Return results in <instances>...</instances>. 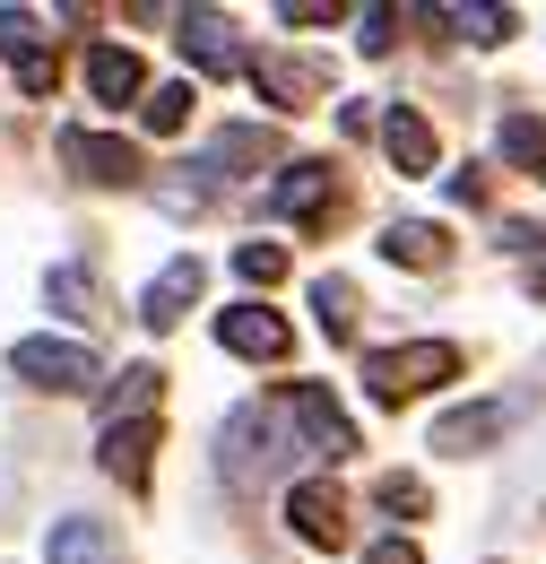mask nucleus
I'll return each instance as SVG.
<instances>
[{
    "mask_svg": "<svg viewBox=\"0 0 546 564\" xmlns=\"http://www.w3.org/2000/svg\"><path fill=\"white\" fill-rule=\"evenodd\" d=\"M148 452H156V417H131V425H105V478H122V487H148Z\"/></svg>",
    "mask_w": 546,
    "mask_h": 564,
    "instance_id": "nucleus-12",
    "label": "nucleus"
},
{
    "mask_svg": "<svg viewBox=\"0 0 546 564\" xmlns=\"http://www.w3.org/2000/svg\"><path fill=\"white\" fill-rule=\"evenodd\" d=\"M243 165H277V131L234 122V131H217V140H208V174H243Z\"/></svg>",
    "mask_w": 546,
    "mask_h": 564,
    "instance_id": "nucleus-14",
    "label": "nucleus"
},
{
    "mask_svg": "<svg viewBox=\"0 0 546 564\" xmlns=\"http://www.w3.org/2000/svg\"><path fill=\"white\" fill-rule=\"evenodd\" d=\"M9 365L44 391H96V348H78V339H18Z\"/></svg>",
    "mask_w": 546,
    "mask_h": 564,
    "instance_id": "nucleus-4",
    "label": "nucleus"
},
{
    "mask_svg": "<svg viewBox=\"0 0 546 564\" xmlns=\"http://www.w3.org/2000/svg\"><path fill=\"white\" fill-rule=\"evenodd\" d=\"M53 304H62V313H78V304H96V286L78 279V270H53Z\"/></svg>",
    "mask_w": 546,
    "mask_h": 564,
    "instance_id": "nucleus-27",
    "label": "nucleus"
},
{
    "mask_svg": "<svg viewBox=\"0 0 546 564\" xmlns=\"http://www.w3.org/2000/svg\"><path fill=\"white\" fill-rule=\"evenodd\" d=\"M217 348L270 365V356L295 348V322H286V313H270V304H226V313H217Z\"/></svg>",
    "mask_w": 546,
    "mask_h": 564,
    "instance_id": "nucleus-5",
    "label": "nucleus"
},
{
    "mask_svg": "<svg viewBox=\"0 0 546 564\" xmlns=\"http://www.w3.org/2000/svg\"><path fill=\"white\" fill-rule=\"evenodd\" d=\"M277 409H286V425H304V434H313V452H321V460H347V452H356V417L339 409V391H330V382H295Z\"/></svg>",
    "mask_w": 546,
    "mask_h": 564,
    "instance_id": "nucleus-3",
    "label": "nucleus"
},
{
    "mask_svg": "<svg viewBox=\"0 0 546 564\" xmlns=\"http://www.w3.org/2000/svg\"><path fill=\"white\" fill-rule=\"evenodd\" d=\"M364 564H425V556H416L408 539H373V547H364Z\"/></svg>",
    "mask_w": 546,
    "mask_h": 564,
    "instance_id": "nucleus-29",
    "label": "nucleus"
},
{
    "mask_svg": "<svg viewBox=\"0 0 546 564\" xmlns=\"http://www.w3.org/2000/svg\"><path fill=\"white\" fill-rule=\"evenodd\" d=\"M382 252H391L400 270H443V261H451V235L425 226V217H400V226L382 235Z\"/></svg>",
    "mask_w": 546,
    "mask_h": 564,
    "instance_id": "nucleus-16",
    "label": "nucleus"
},
{
    "mask_svg": "<svg viewBox=\"0 0 546 564\" xmlns=\"http://www.w3.org/2000/svg\"><path fill=\"white\" fill-rule=\"evenodd\" d=\"M313 304H321V330H330V339H356V286L347 279H321Z\"/></svg>",
    "mask_w": 546,
    "mask_h": 564,
    "instance_id": "nucleus-23",
    "label": "nucleus"
},
{
    "mask_svg": "<svg viewBox=\"0 0 546 564\" xmlns=\"http://www.w3.org/2000/svg\"><path fill=\"white\" fill-rule=\"evenodd\" d=\"M503 156L529 165V174L546 183V122H538V113H503Z\"/></svg>",
    "mask_w": 546,
    "mask_h": 564,
    "instance_id": "nucleus-21",
    "label": "nucleus"
},
{
    "mask_svg": "<svg viewBox=\"0 0 546 564\" xmlns=\"http://www.w3.org/2000/svg\"><path fill=\"white\" fill-rule=\"evenodd\" d=\"M485 443H503V409H494V400L434 417V452H485Z\"/></svg>",
    "mask_w": 546,
    "mask_h": 564,
    "instance_id": "nucleus-15",
    "label": "nucleus"
},
{
    "mask_svg": "<svg viewBox=\"0 0 546 564\" xmlns=\"http://www.w3.org/2000/svg\"><path fill=\"white\" fill-rule=\"evenodd\" d=\"M286 521H295L313 547H339L347 539V495L330 487V478H304V487L286 495Z\"/></svg>",
    "mask_w": 546,
    "mask_h": 564,
    "instance_id": "nucleus-10",
    "label": "nucleus"
},
{
    "mask_svg": "<svg viewBox=\"0 0 546 564\" xmlns=\"http://www.w3.org/2000/svg\"><path fill=\"white\" fill-rule=\"evenodd\" d=\"M87 87H96V105H139L148 96V62L122 53V44H96L87 53Z\"/></svg>",
    "mask_w": 546,
    "mask_h": 564,
    "instance_id": "nucleus-11",
    "label": "nucleus"
},
{
    "mask_svg": "<svg viewBox=\"0 0 546 564\" xmlns=\"http://www.w3.org/2000/svg\"><path fill=\"white\" fill-rule=\"evenodd\" d=\"M183 53L200 62V70H252V53L234 44V18H217V9H183Z\"/></svg>",
    "mask_w": 546,
    "mask_h": 564,
    "instance_id": "nucleus-9",
    "label": "nucleus"
},
{
    "mask_svg": "<svg viewBox=\"0 0 546 564\" xmlns=\"http://www.w3.org/2000/svg\"><path fill=\"white\" fill-rule=\"evenodd\" d=\"M434 26H451L460 44H503V35H512V9H460V0H443Z\"/></svg>",
    "mask_w": 546,
    "mask_h": 564,
    "instance_id": "nucleus-18",
    "label": "nucleus"
},
{
    "mask_svg": "<svg viewBox=\"0 0 546 564\" xmlns=\"http://www.w3.org/2000/svg\"><path fill=\"white\" fill-rule=\"evenodd\" d=\"M0 62L18 70V87H26V96H53V87H62L53 35H44V18H35V9H0Z\"/></svg>",
    "mask_w": 546,
    "mask_h": 564,
    "instance_id": "nucleus-2",
    "label": "nucleus"
},
{
    "mask_svg": "<svg viewBox=\"0 0 546 564\" xmlns=\"http://www.w3.org/2000/svg\"><path fill=\"white\" fill-rule=\"evenodd\" d=\"M382 503H391V512H425V487H416V478H382Z\"/></svg>",
    "mask_w": 546,
    "mask_h": 564,
    "instance_id": "nucleus-28",
    "label": "nucleus"
},
{
    "mask_svg": "<svg viewBox=\"0 0 546 564\" xmlns=\"http://www.w3.org/2000/svg\"><path fill=\"white\" fill-rule=\"evenodd\" d=\"M156 382H165L156 365H131V373H113V391H105V409H113V425H131L139 409L156 400Z\"/></svg>",
    "mask_w": 546,
    "mask_h": 564,
    "instance_id": "nucleus-22",
    "label": "nucleus"
},
{
    "mask_svg": "<svg viewBox=\"0 0 546 564\" xmlns=\"http://www.w3.org/2000/svg\"><path fill=\"white\" fill-rule=\"evenodd\" d=\"M200 286H208V270L192 261V252H183V261H165V270L148 279V295H139V322H148V330H174V322L200 304Z\"/></svg>",
    "mask_w": 546,
    "mask_h": 564,
    "instance_id": "nucleus-8",
    "label": "nucleus"
},
{
    "mask_svg": "<svg viewBox=\"0 0 546 564\" xmlns=\"http://www.w3.org/2000/svg\"><path fill=\"white\" fill-rule=\"evenodd\" d=\"M234 270H243V279H252V286L286 279V243H243V252H234Z\"/></svg>",
    "mask_w": 546,
    "mask_h": 564,
    "instance_id": "nucleus-24",
    "label": "nucleus"
},
{
    "mask_svg": "<svg viewBox=\"0 0 546 564\" xmlns=\"http://www.w3.org/2000/svg\"><path fill=\"white\" fill-rule=\"evenodd\" d=\"M252 87H261L270 105H304V96L321 87V70H313V62H286V53H252Z\"/></svg>",
    "mask_w": 546,
    "mask_h": 564,
    "instance_id": "nucleus-17",
    "label": "nucleus"
},
{
    "mask_svg": "<svg viewBox=\"0 0 546 564\" xmlns=\"http://www.w3.org/2000/svg\"><path fill=\"white\" fill-rule=\"evenodd\" d=\"M62 165L78 183H139L148 174V156L131 140H105V131H62Z\"/></svg>",
    "mask_w": 546,
    "mask_h": 564,
    "instance_id": "nucleus-7",
    "label": "nucleus"
},
{
    "mask_svg": "<svg viewBox=\"0 0 546 564\" xmlns=\"http://www.w3.org/2000/svg\"><path fill=\"white\" fill-rule=\"evenodd\" d=\"M382 148H391L400 174H434V122H425L416 105H391V113H382Z\"/></svg>",
    "mask_w": 546,
    "mask_h": 564,
    "instance_id": "nucleus-13",
    "label": "nucleus"
},
{
    "mask_svg": "<svg viewBox=\"0 0 546 564\" xmlns=\"http://www.w3.org/2000/svg\"><path fill=\"white\" fill-rule=\"evenodd\" d=\"M53 564H113L105 521H62V530H53Z\"/></svg>",
    "mask_w": 546,
    "mask_h": 564,
    "instance_id": "nucleus-19",
    "label": "nucleus"
},
{
    "mask_svg": "<svg viewBox=\"0 0 546 564\" xmlns=\"http://www.w3.org/2000/svg\"><path fill=\"white\" fill-rule=\"evenodd\" d=\"M451 373H460V348H451V339H408V348H373L364 356L373 400H416L425 382H451Z\"/></svg>",
    "mask_w": 546,
    "mask_h": 564,
    "instance_id": "nucleus-1",
    "label": "nucleus"
},
{
    "mask_svg": "<svg viewBox=\"0 0 546 564\" xmlns=\"http://www.w3.org/2000/svg\"><path fill=\"white\" fill-rule=\"evenodd\" d=\"M270 209L295 217V226H330V209H339V174H330L321 156H313V165H277Z\"/></svg>",
    "mask_w": 546,
    "mask_h": 564,
    "instance_id": "nucleus-6",
    "label": "nucleus"
},
{
    "mask_svg": "<svg viewBox=\"0 0 546 564\" xmlns=\"http://www.w3.org/2000/svg\"><path fill=\"white\" fill-rule=\"evenodd\" d=\"M139 122L174 140V131L192 122V87H183V78H165V87H148V96H139Z\"/></svg>",
    "mask_w": 546,
    "mask_h": 564,
    "instance_id": "nucleus-20",
    "label": "nucleus"
},
{
    "mask_svg": "<svg viewBox=\"0 0 546 564\" xmlns=\"http://www.w3.org/2000/svg\"><path fill=\"white\" fill-rule=\"evenodd\" d=\"M277 18H286V26H339L347 9H339V0H286Z\"/></svg>",
    "mask_w": 546,
    "mask_h": 564,
    "instance_id": "nucleus-25",
    "label": "nucleus"
},
{
    "mask_svg": "<svg viewBox=\"0 0 546 564\" xmlns=\"http://www.w3.org/2000/svg\"><path fill=\"white\" fill-rule=\"evenodd\" d=\"M356 44H364V53H391V9H364V18H356Z\"/></svg>",
    "mask_w": 546,
    "mask_h": 564,
    "instance_id": "nucleus-26",
    "label": "nucleus"
}]
</instances>
